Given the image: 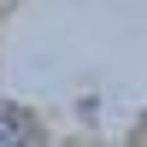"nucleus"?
I'll return each instance as SVG.
<instances>
[{
  "mask_svg": "<svg viewBox=\"0 0 147 147\" xmlns=\"http://www.w3.org/2000/svg\"><path fill=\"white\" fill-rule=\"evenodd\" d=\"M0 147H35V124L18 106H0Z\"/></svg>",
  "mask_w": 147,
  "mask_h": 147,
  "instance_id": "nucleus-1",
  "label": "nucleus"
}]
</instances>
